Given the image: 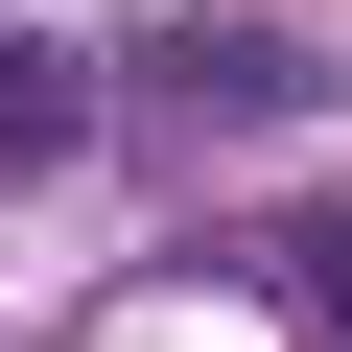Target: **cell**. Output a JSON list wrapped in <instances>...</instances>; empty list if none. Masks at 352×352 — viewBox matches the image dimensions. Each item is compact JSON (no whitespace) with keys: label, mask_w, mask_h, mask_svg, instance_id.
<instances>
[{"label":"cell","mask_w":352,"mask_h":352,"mask_svg":"<svg viewBox=\"0 0 352 352\" xmlns=\"http://www.w3.org/2000/svg\"><path fill=\"white\" fill-rule=\"evenodd\" d=\"M71 118H94V71H71V47H0V164H47Z\"/></svg>","instance_id":"6da1fadb"}]
</instances>
